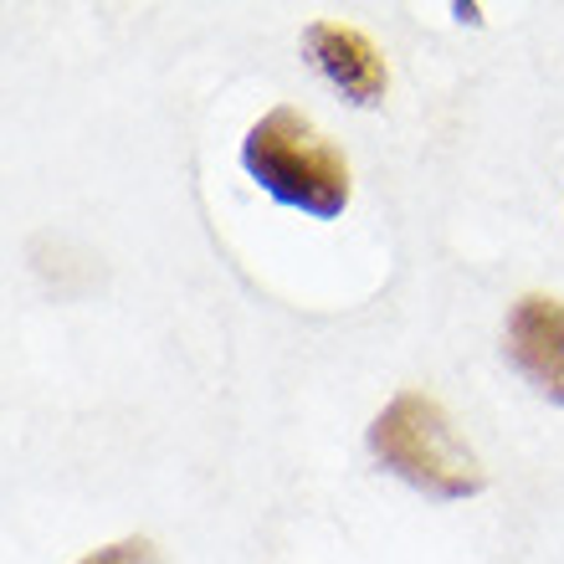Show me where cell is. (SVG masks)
<instances>
[{
	"label": "cell",
	"mask_w": 564,
	"mask_h": 564,
	"mask_svg": "<svg viewBox=\"0 0 564 564\" xmlns=\"http://www.w3.org/2000/svg\"><path fill=\"white\" fill-rule=\"evenodd\" d=\"M370 457L390 477H401L405 488L442 498V503H457V498H473L488 488V473H482L473 446L462 442L457 421L421 390L395 395L370 421Z\"/></svg>",
	"instance_id": "2"
},
{
	"label": "cell",
	"mask_w": 564,
	"mask_h": 564,
	"mask_svg": "<svg viewBox=\"0 0 564 564\" xmlns=\"http://www.w3.org/2000/svg\"><path fill=\"white\" fill-rule=\"evenodd\" d=\"M303 52L308 62L318 67L334 93H344L355 108H380L386 104V88H390V73H386V57L380 46L355 26H339V21H313L303 26Z\"/></svg>",
	"instance_id": "4"
},
{
	"label": "cell",
	"mask_w": 564,
	"mask_h": 564,
	"mask_svg": "<svg viewBox=\"0 0 564 564\" xmlns=\"http://www.w3.org/2000/svg\"><path fill=\"white\" fill-rule=\"evenodd\" d=\"M503 355L539 401L564 405V303L523 293L503 318Z\"/></svg>",
	"instance_id": "3"
},
{
	"label": "cell",
	"mask_w": 564,
	"mask_h": 564,
	"mask_svg": "<svg viewBox=\"0 0 564 564\" xmlns=\"http://www.w3.org/2000/svg\"><path fill=\"white\" fill-rule=\"evenodd\" d=\"M241 170L288 210L334 221L349 206V164L297 108H268L241 139Z\"/></svg>",
	"instance_id": "1"
},
{
	"label": "cell",
	"mask_w": 564,
	"mask_h": 564,
	"mask_svg": "<svg viewBox=\"0 0 564 564\" xmlns=\"http://www.w3.org/2000/svg\"><path fill=\"white\" fill-rule=\"evenodd\" d=\"M77 564H164V560L149 539H119V544H108V550L88 554V560H77Z\"/></svg>",
	"instance_id": "5"
}]
</instances>
